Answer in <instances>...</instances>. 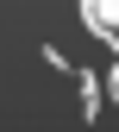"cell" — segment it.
I'll use <instances>...</instances> for the list:
<instances>
[{
	"label": "cell",
	"mask_w": 119,
	"mask_h": 132,
	"mask_svg": "<svg viewBox=\"0 0 119 132\" xmlns=\"http://www.w3.org/2000/svg\"><path fill=\"white\" fill-rule=\"evenodd\" d=\"M81 25L119 51V0H81Z\"/></svg>",
	"instance_id": "6da1fadb"
},
{
	"label": "cell",
	"mask_w": 119,
	"mask_h": 132,
	"mask_svg": "<svg viewBox=\"0 0 119 132\" xmlns=\"http://www.w3.org/2000/svg\"><path fill=\"white\" fill-rule=\"evenodd\" d=\"M107 88H113V101H119V63H113V76H107Z\"/></svg>",
	"instance_id": "7a4b0ae2"
}]
</instances>
